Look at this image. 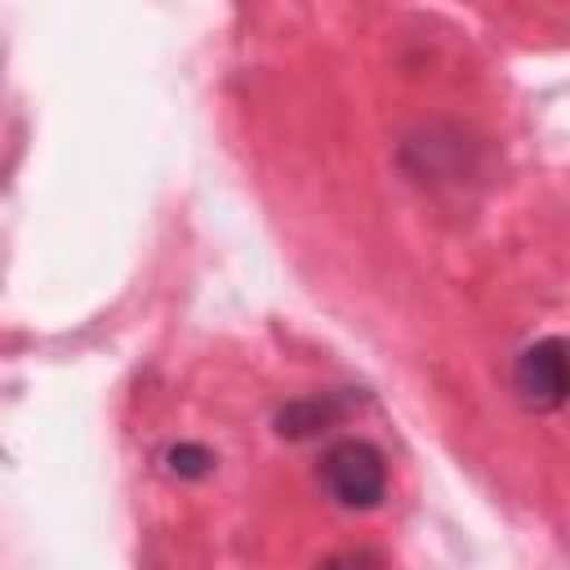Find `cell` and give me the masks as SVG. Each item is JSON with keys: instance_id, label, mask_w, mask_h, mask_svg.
Instances as JSON below:
<instances>
[{"instance_id": "277c9868", "label": "cell", "mask_w": 570, "mask_h": 570, "mask_svg": "<svg viewBox=\"0 0 570 570\" xmlns=\"http://www.w3.org/2000/svg\"><path fill=\"white\" fill-rule=\"evenodd\" d=\"M209 468H214V454H209L205 445H196V441H178V445L165 450V472H169V476L196 481V476H205Z\"/></svg>"}, {"instance_id": "6da1fadb", "label": "cell", "mask_w": 570, "mask_h": 570, "mask_svg": "<svg viewBox=\"0 0 570 570\" xmlns=\"http://www.w3.org/2000/svg\"><path fill=\"white\" fill-rule=\"evenodd\" d=\"M321 485L338 508H352V512L379 508L387 494V459L370 441H356V436L338 441L321 459Z\"/></svg>"}, {"instance_id": "3957f363", "label": "cell", "mask_w": 570, "mask_h": 570, "mask_svg": "<svg viewBox=\"0 0 570 570\" xmlns=\"http://www.w3.org/2000/svg\"><path fill=\"white\" fill-rule=\"evenodd\" d=\"M334 414H338V405H330V401H321V396H307V401L285 405V410L276 414V428H281V436H312V432L325 428Z\"/></svg>"}, {"instance_id": "7a4b0ae2", "label": "cell", "mask_w": 570, "mask_h": 570, "mask_svg": "<svg viewBox=\"0 0 570 570\" xmlns=\"http://www.w3.org/2000/svg\"><path fill=\"white\" fill-rule=\"evenodd\" d=\"M512 387L539 414L561 410V401H566V343L561 338L530 343L512 365Z\"/></svg>"}, {"instance_id": "5b68a950", "label": "cell", "mask_w": 570, "mask_h": 570, "mask_svg": "<svg viewBox=\"0 0 570 570\" xmlns=\"http://www.w3.org/2000/svg\"><path fill=\"white\" fill-rule=\"evenodd\" d=\"M321 570H374L365 557H334V561H325Z\"/></svg>"}]
</instances>
